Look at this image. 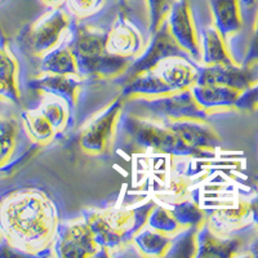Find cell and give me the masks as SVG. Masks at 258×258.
I'll return each mask as SVG.
<instances>
[{
  "mask_svg": "<svg viewBox=\"0 0 258 258\" xmlns=\"http://www.w3.org/2000/svg\"><path fill=\"white\" fill-rule=\"evenodd\" d=\"M165 22L177 44L197 63H202L203 25L191 0H174Z\"/></svg>",
  "mask_w": 258,
  "mask_h": 258,
  "instance_id": "11",
  "label": "cell"
},
{
  "mask_svg": "<svg viewBox=\"0 0 258 258\" xmlns=\"http://www.w3.org/2000/svg\"><path fill=\"white\" fill-rule=\"evenodd\" d=\"M125 100L119 94L89 119L77 135L78 149L85 155L103 158L111 155L117 140L120 116Z\"/></svg>",
  "mask_w": 258,
  "mask_h": 258,
  "instance_id": "7",
  "label": "cell"
},
{
  "mask_svg": "<svg viewBox=\"0 0 258 258\" xmlns=\"http://www.w3.org/2000/svg\"><path fill=\"white\" fill-rule=\"evenodd\" d=\"M156 202L154 198L136 203H107L87 207L80 216L85 220L107 255H115L133 248V238L146 226Z\"/></svg>",
  "mask_w": 258,
  "mask_h": 258,
  "instance_id": "3",
  "label": "cell"
},
{
  "mask_svg": "<svg viewBox=\"0 0 258 258\" xmlns=\"http://www.w3.org/2000/svg\"><path fill=\"white\" fill-rule=\"evenodd\" d=\"M146 48L144 32L125 12H119L107 30L106 49L114 56L137 58Z\"/></svg>",
  "mask_w": 258,
  "mask_h": 258,
  "instance_id": "13",
  "label": "cell"
},
{
  "mask_svg": "<svg viewBox=\"0 0 258 258\" xmlns=\"http://www.w3.org/2000/svg\"><path fill=\"white\" fill-rule=\"evenodd\" d=\"M84 80L74 75H58V74H39L27 82V88L38 93H52L58 96L71 105L78 107L80 91Z\"/></svg>",
  "mask_w": 258,
  "mask_h": 258,
  "instance_id": "20",
  "label": "cell"
},
{
  "mask_svg": "<svg viewBox=\"0 0 258 258\" xmlns=\"http://www.w3.org/2000/svg\"><path fill=\"white\" fill-rule=\"evenodd\" d=\"M39 2L45 9L63 8L64 4H66V0H39Z\"/></svg>",
  "mask_w": 258,
  "mask_h": 258,
  "instance_id": "30",
  "label": "cell"
},
{
  "mask_svg": "<svg viewBox=\"0 0 258 258\" xmlns=\"http://www.w3.org/2000/svg\"><path fill=\"white\" fill-rule=\"evenodd\" d=\"M164 182L154 190V199L160 204H176L187 199H200L203 190V169H192L188 165L191 158H181Z\"/></svg>",
  "mask_w": 258,
  "mask_h": 258,
  "instance_id": "12",
  "label": "cell"
},
{
  "mask_svg": "<svg viewBox=\"0 0 258 258\" xmlns=\"http://www.w3.org/2000/svg\"><path fill=\"white\" fill-rule=\"evenodd\" d=\"M32 146L20 117L0 114V173L18 163Z\"/></svg>",
  "mask_w": 258,
  "mask_h": 258,
  "instance_id": "16",
  "label": "cell"
},
{
  "mask_svg": "<svg viewBox=\"0 0 258 258\" xmlns=\"http://www.w3.org/2000/svg\"><path fill=\"white\" fill-rule=\"evenodd\" d=\"M3 236H2V235H0V245H2V243H3Z\"/></svg>",
  "mask_w": 258,
  "mask_h": 258,
  "instance_id": "32",
  "label": "cell"
},
{
  "mask_svg": "<svg viewBox=\"0 0 258 258\" xmlns=\"http://www.w3.org/2000/svg\"><path fill=\"white\" fill-rule=\"evenodd\" d=\"M22 97V63L9 39L0 32V102L17 106Z\"/></svg>",
  "mask_w": 258,
  "mask_h": 258,
  "instance_id": "14",
  "label": "cell"
},
{
  "mask_svg": "<svg viewBox=\"0 0 258 258\" xmlns=\"http://www.w3.org/2000/svg\"><path fill=\"white\" fill-rule=\"evenodd\" d=\"M200 206L206 213V223L220 235L234 236L250 232L255 227L252 218V208L249 199L226 194L225 197H216V199L199 200Z\"/></svg>",
  "mask_w": 258,
  "mask_h": 258,
  "instance_id": "8",
  "label": "cell"
},
{
  "mask_svg": "<svg viewBox=\"0 0 258 258\" xmlns=\"http://www.w3.org/2000/svg\"><path fill=\"white\" fill-rule=\"evenodd\" d=\"M121 2H126V0H121Z\"/></svg>",
  "mask_w": 258,
  "mask_h": 258,
  "instance_id": "34",
  "label": "cell"
},
{
  "mask_svg": "<svg viewBox=\"0 0 258 258\" xmlns=\"http://www.w3.org/2000/svg\"><path fill=\"white\" fill-rule=\"evenodd\" d=\"M39 71L40 74L74 75L80 78L77 58L71 48V41L59 45L58 48L50 50L45 56L41 57Z\"/></svg>",
  "mask_w": 258,
  "mask_h": 258,
  "instance_id": "24",
  "label": "cell"
},
{
  "mask_svg": "<svg viewBox=\"0 0 258 258\" xmlns=\"http://www.w3.org/2000/svg\"><path fill=\"white\" fill-rule=\"evenodd\" d=\"M77 25L64 7L47 9L21 30L17 36L18 48L27 56L40 59L50 50L71 41Z\"/></svg>",
  "mask_w": 258,
  "mask_h": 258,
  "instance_id": "6",
  "label": "cell"
},
{
  "mask_svg": "<svg viewBox=\"0 0 258 258\" xmlns=\"http://www.w3.org/2000/svg\"><path fill=\"white\" fill-rule=\"evenodd\" d=\"M244 235H234V236L220 235L214 232L207 223H204L194 235L192 257L227 258L240 255V250H244L246 244V241L244 240Z\"/></svg>",
  "mask_w": 258,
  "mask_h": 258,
  "instance_id": "17",
  "label": "cell"
},
{
  "mask_svg": "<svg viewBox=\"0 0 258 258\" xmlns=\"http://www.w3.org/2000/svg\"><path fill=\"white\" fill-rule=\"evenodd\" d=\"M129 111L167 121H209L211 115L195 102L190 89L158 97H136L125 100Z\"/></svg>",
  "mask_w": 258,
  "mask_h": 258,
  "instance_id": "9",
  "label": "cell"
},
{
  "mask_svg": "<svg viewBox=\"0 0 258 258\" xmlns=\"http://www.w3.org/2000/svg\"><path fill=\"white\" fill-rule=\"evenodd\" d=\"M200 66L190 56L168 57L146 73L125 79L120 96L131 100L187 91L197 83Z\"/></svg>",
  "mask_w": 258,
  "mask_h": 258,
  "instance_id": "4",
  "label": "cell"
},
{
  "mask_svg": "<svg viewBox=\"0 0 258 258\" xmlns=\"http://www.w3.org/2000/svg\"><path fill=\"white\" fill-rule=\"evenodd\" d=\"M244 249L246 250L243 255H250V257H257L258 258V234L252 236L250 240L246 241L245 248Z\"/></svg>",
  "mask_w": 258,
  "mask_h": 258,
  "instance_id": "29",
  "label": "cell"
},
{
  "mask_svg": "<svg viewBox=\"0 0 258 258\" xmlns=\"http://www.w3.org/2000/svg\"><path fill=\"white\" fill-rule=\"evenodd\" d=\"M119 137L137 149L174 158H212L222 146V138L209 121L159 120L125 107L119 121Z\"/></svg>",
  "mask_w": 258,
  "mask_h": 258,
  "instance_id": "2",
  "label": "cell"
},
{
  "mask_svg": "<svg viewBox=\"0 0 258 258\" xmlns=\"http://www.w3.org/2000/svg\"><path fill=\"white\" fill-rule=\"evenodd\" d=\"M241 66L253 69L258 73V11L252 27V38L249 39L248 47L245 49Z\"/></svg>",
  "mask_w": 258,
  "mask_h": 258,
  "instance_id": "27",
  "label": "cell"
},
{
  "mask_svg": "<svg viewBox=\"0 0 258 258\" xmlns=\"http://www.w3.org/2000/svg\"><path fill=\"white\" fill-rule=\"evenodd\" d=\"M4 2H6V0H0V4H3Z\"/></svg>",
  "mask_w": 258,
  "mask_h": 258,
  "instance_id": "33",
  "label": "cell"
},
{
  "mask_svg": "<svg viewBox=\"0 0 258 258\" xmlns=\"http://www.w3.org/2000/svg\"><path fill=\"white\" fill-rule=\"evenodd\" d=\"M107 30L88 26L85 22L74 30L71 48L75 54L79 75L88 80H112L126 73L133 59L114 56L106 49Z\"/></svg>",
  "mask_w": 258,
  "mask_h": 258,
  "instance_id": "5",
  "label": "cell"
},
{
  "mask_svg": "<svg viewBox=\"0 0 258 258\" xmlns=\"http://www.w3.org/2000/svg\"><path fill=\"white\" fill-rule=\"evenodd\" d=\"M194 100L209 115L234 110L241 92L217 84H195L190 88Z\"/></svg>",
  "mask_w": 258,
  "mask_h": 258,
  "instance_id": "21",
  "label": "cell"
},
{
  "mask_svg": "<svg viewBox=\"0 0 258 258\" xmlns=\"http://www.w3.org/2000/svg\"><path fill=\"white\" fill-rule=\"evenodd\" d=\"M174 0H146L149 11V32L153 35L164 24Z\"/></svg>",
  "mask_w": 258,
  "mask_h": 258,
  "instance_id": "26",
  "label": "cell"
},
{
  "mask_svg": "<svg viewBox=\"0 0 258 258\" xmlns=\"http://www.w3.org/2000/svg\"><path fill=\"white\" fill-rule=\"evenodd\" d=\"M172 56H188V54L172 38L167 22H164L160 29L151 35V40L146 45L144 52L137 58L133 59L126 73L124 74L125 79L146 73L156 63Z\"/></svg>",
  "mask_w": 258,
  "mask_h": 258,
  "instance_id": "15",
  "label": "cell"
},
{
  "mask_svg": "<svg viewBox=\"0 0 258 258\" xmlns=\"http://www.w3.org/2000/svg\"><path fill=\"white\" fill-rule=\"evenodd\" d=\"M249 203H250V208H252L253 223H254L255 227L258 229V192L250 198Z\"/></svg>",
  "mask_w": 258,
  "mask_h": 258,
  "instance_id": "31",
  "label": "cell"
},
{
  "mask_svg": "<svg viewBox=\"0 0 258 258\" xmlns=\"http://www.w3.org/2000/svg\"><path fill=\"white\" fill-rule=\"evenodd\" d=\"M110 0H66L64 8L77 22H87L102 15L109 8Z\"/></svg>",
  "mask_w": 258,
  "mask_h": 258,
  "instance_id": "25",
  "label": "cell"
},
{
  "mask_svg": "<svg viewBox=\"0 0 258 258\" xmlns=\"http://www.w3.org/2000/svg\"><path fill=\"white\" fill-rule=\"evenodd\" d=\"M212 24L230 48L236 36L244 30L239 0H208Z\"/></svg>",
  "mask_w": 258,
  "mask_h": 258,
  "instance_id": "19",
  "label": "cell"
},
{
  "mask_svg": "<svg viewBox=\"0 0 258 258\" xmlns=\"http://www.w3.org/2000/svg\"><path fill=\"white\" fill-rule=\"evenodd\" d=\"M64 218L61 198L45 183L30 182L0 195V235L21 254L52 257Z\"/></svg>",
  "mask_w": 258,
  "mask_h": 258,
  "instance_id": "1",
  "label": "cell"
},
{
  "mask_svg": "<svg viewBox=\"0 0 258 258\" xmlns=\"http://www.w3.org/2000/svg\"><path fill=\"white\" fill-rule=\"evenodd\" d=\"M177 236L165 235L146 225L133 238L132 245L133 249L144 257H170Z\"/></svg>",
  "mask_w": 258,
  "mask_h": 258,
  "instance_id": "22",
  "label": "cell"
},
{
  "mask_svg": "<svg viewBox=\"0 0 258 258\" xmlns=\"http://www.w3.org/2000/svg\"><path fill=\"white\" fill-rule=\"evenodd\" d=\"M258 80V73L241 64H212L200 66L198 84H217L230 87L243 93Z\"/></svg>",
  "mask_w": 258,
  "mask_h": 258,
  "instance_id": "18",
  "label": "cell"
},
{
  "mask_svg": "<svg viewBox=\"0 0 258 258\" xmlns=\"http://www.w3.org/2000/svg\"><path fill=\"white\" fill-rule=\"evenodd\" d=\"M227 44L220 35L213 24L202 26V63L204 66L212 64H234Z\"/></svg>",
  "mask_w": 258,
  "mask_h": 258,
  "instance_id": "23",
  "label": "cell"
},
{
  "mask_svg": "<svg viewBox=\"0 0 258 258\" xmlns=\"http://www.w3.org/2000/svg\"><path fill=\"white\" fill-rule=\"evenodd\" d=\"M52 257L92 258L109 257L98 244L88 223L82 216L64 218L52 248Z\"/></svg>",
  "mask_w": 258,
  "mask_h": 258,
  "instance_id": "10",
  "label": "cell"
},
{
  "mask_svg": "<svg viewBox=\"0 0 258 258\" xmlns=\"http://www.w3.org/2000/svg\"><path fill=\"white\" fill-rule=\"evenodd\" d=\"M235 109L241 111H253L258 109V80L239 96Z\"/></svg>",
  "mask_w": 258,
  "mask_h": 258,
  "instance_id": "28",
  "label": "cell"
}]
</instances>
